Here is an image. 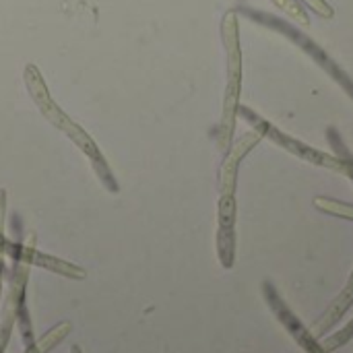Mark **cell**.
<instances>
[{"instance_id":"6","label":"cell","mask_w":353,"mask_h":353,"mask_svg":"<svg viewBox=\"0 0 353 353\" xmlns=\"http://www.w3.org/2000/svg\"><path fill=\"white\" fill-rule=\"evenodd\" d=\"M263 141V134L259 130L246 132L236 145L230 147L225 153V161L221 165V194H234L236 192V182H238V168L240 161Z\"/></svg>"},{"instance_id":"7","label":"cell","mask_w":353,"mask_h":353,"mask_svg":"<svg viewBox=\"0 0 353 353\" xmlns=\"http://www.w3.org/2000/svg\"><path fill=\"white\" fill-rule=\"evenodd\" d=\"M353 306V271L352 275H350V279H347V283H345V288L341 290V294L331 302V306L323 312V316L310 327V331L314 333V337H323V335H327L347 312H350V308Z\"/></svg>"},{"instance_id":"10","label":"cell","mask_w":353,"mask_h":353,"mask_svg":"<svg viewBox=\"0 0 353 353\" xmlns=\"http://www.w3.org/2000/svg\"><path fill=\"white\" fill-rule=\"evenodd\" d=\"M352 339H353V321L347 325V327H343L341 331H337L335 335H329V337H327L325 341H321V343H323L325 352L331 353V352H335V350H339V347H343V345H347Z\"/></svg>"},{"instance_id":"8","label":"cell","mask_w":353,"mask_h":353,"mask_svg":"<svg viewBox=\"0 0 353 353\" xmlns=\"http://www.w3.org/2000/svg\"><path fill=\"white\" fill-rule=\"evenodd\" d=\"M314 207L323 213H329L333 217H341V219H350L353 221V205L350 203H341L329 196H316L314 199Z\"/></svg>"},{"instance_id":"9","label":"cell","mask_w":353,"mask_h":353,"mask_svg":"<svg viewBox=\"0 0 353 353\" xmlns=\"http://www.w3.org/2000/svg\"><path fill=\"white\" fill-rule=\"evenodd\" d=\"M279 10H283L292 21H296V23H300V25H310V17H308V12H306V6L304 4H300L298 0H271Z\"/></svg>"},{"instance_id":"1","label":"cell","mask_w":353,"mask_h":353,"mask_svg":"<svg viewBox=\"0 0 353 353\" xmlns=\"http://www.w3.org/2000/svg\"><path fill=\"white\" fill-rule=\"evenodd\" d=\"M238 114H242V116L246 118V122L252 124V128L259 130V132L263 134V139H269L271 143H275L277 147L285 149V151L292 153L294 157H298V159H302V161H306V163H310V165H316V168H323V170H331V172H335V174H341V176H345V178H352V155H350V151L343 149L341 141H337L333 128L329 130V141H331V145H333L337 151H341V157L323 153V151H319V149H314V147H310V145H306V143H302V141H298V139L285 134L283 130L275 128L273 124H269L267 120H263L261 116H256L252 110H248V108H244V105H240Z\"/></svg>"},{"instance_id":"3","label":"cell","mask_w":353,"mask_h":353,"mask_svg":"<svg viewBox=\"0 0 353 353\" xmlns=\"http://www.w3.org/2000/svg\"><path fill=\"white\" fill-rule=\"evenodd\" d=\"M240 12H244L248 19H252L254 23H261V25H265V27H269V29H273V31H279V33H283L290 41H294L300 50H304L350 97L353 99V81L339 68V64L333 60V58H329V54L319 46V43H314L308 35H304L302 31H298L296 27H292L288 21H281V19H277V17H273V14H269V12H256V10H252V8H240Z\"/></svg>"},{"instance_id":"11","label":"cell","mask_w":353,"mask_h":353,"mask_svg":"<svg viewBox=\"0 0 353 353\" xmlns=\"http://www.w3.org/2000/svg\"><path fill=\"white\" fill-rule=\"evenodd\" d=\"M310 10H314L319 17H323V19H333L335 17V10H333V6L327 2V0H302Z\"/></svg>"},{"instance_id":"2","label":"cell","mask_w":353,"mask_h":353,"mask_svg":"<svg viewBox=\"0 0 353 353\" xmlns=\"http://www.w3.org/2000/svg\"><path fill=\"white\" fill-rule=\"evenodd\" d=\"M221 37L228 52V87L223 95V120L219 132V147L225 155L232 147V137L236 128V118L240 110V89H242V48L238 33V17L230 10L221 23Z\"/></svg>"},{"instance_id":"5","label":"cell","mask_w":353,"mask_h":353,"mask_svg":"<svg viewBox=\"0 0 353 353\" xmlns=\"http://www.w3.org/2000/svg\"><path fill=\"white\" fill-rule=\"evenodd\" d=\"M217 254L225 269L236 261V196H219V228H217Z\"/></svg>"},{"instance_id":"4","label":"cell","mask_w":353,"mask_h":353,"mask_svg":"<svg viewBox=\"0 0 353 353\" xmlns=\"http://www.w3.org/2000/svg\"><path fill=\"white\" fill-rule=\"evenodd\" d=\"M263 296L267 306L271 308L273 316L285 327V331L294 337V341L298 343V347L304 353H327L323 343L319 341V337H314V333L292 312V308L285 304V300L279 296V292L275 290V285L271 281L263 283Z\"/></svg>"}]
</instances>
